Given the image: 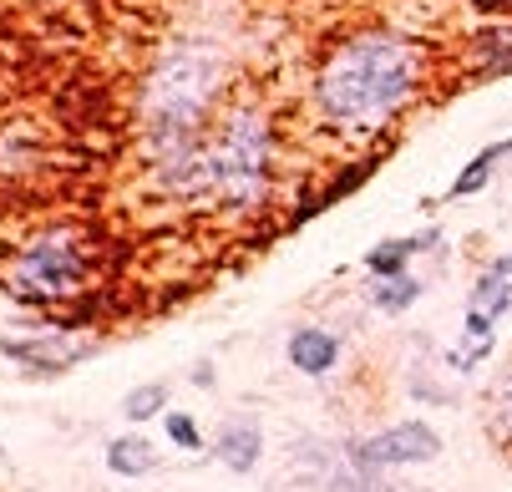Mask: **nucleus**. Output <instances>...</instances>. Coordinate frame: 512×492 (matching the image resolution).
Segmentation results:
<instances>
[{
    "label": "nucleus",
    "mask_w": 512,
    "mask_h": 492,
    "mask_svg": "<svg viewBox=\"0 0 512 492\" xmlns=\"http://www.w3.org/2000/svg\"><path fill=\"white\" fill-rule=\"evenodd\" d=\"M442 457V437H436L426 421H396V427L376 432L350 447V467L376 477L386 467H416V462H436Z\"/></svg>",
    "instance_id": "nucleus-4"
},
{
    "label": "nucleus",
    "mask_w": 512,
    "mask_h": 492,
    "mask_svg": "<svg viewBox=\"0 0 512 492\" xmlns=\"http://www.w3.org/2000/svg\"><path fill=\"white\" fill-rule=\"evenodd\" d=\"M467 310H477V315H487V320H502L507 310H512V279H502V274H482L477 279V290H472V305Z\"/></svg>",
    "instance_id": "nucleus-11"
},
{
    "label": "nucleus",
    "mask_w": 512,
    "mask_h": 492,
    "mask_svg": "<svg viewBox=\"0 0 512 492\" xmlns=\"http://www.w3.org/2000/svg\"><path fill=\"white\" fill-rule=\"evenodd\" d=\"M102 462H107L112 477H153L158 472V447L142 437V432H122V437L107 442Z\"/></svg>",
    "instance_id": "nucleus-7"
},
{
    "label": "nucleus",
    "mask_w": 512,
    "mask_h": 492,
    "mask_svg": "<svg viewBox=\"0 0 512 492\" xmlns=\"http://www.w3.org/2000/svg\"><path fill=\"white\" fill-rule=\"evenodd\" d=\"M492 437H497L502 447H512V371L502 376V386H497V396H492Z\"/></svg>",
    "instance_id": "nucleus-14"
},
{
    "label": "nucleus",
    "mask_w": 512,
    "mask_h": 492,
    "mask_svg": "<svg viewBox=\"0 0 512 492\" xmlns=\"http://www.w3.org/2000/svg\"><path fill=\"white\" fill-rule=\"evenodd\" d=\"M284 356H289V366H295L300 376H330L340 366V335L320 330V325H300L295 335H289Z\"/></svg>",
    "instance_id": "nucleus-6"
},
{
    "label": "nucleus",
    "mask_w": 512,
    "mask_h": 492,
    "mask_svg": "<svg viewBox=\"0 0 512 492\" xmlns=\"http://www.w3.org/2000/svg\"><path fill=\"white\" fill-rule=\"evenodd\" d=\"M163 432H168V442H173L178 452H203V427H198V416L168 411V416H163Z\"/></svg>",
    "instance_id": "nucleus-13"
},
{
    "label": "nucleus",
    "mask_w": 512,
    "mask_h": 492,
    "mask_svg": "<svg viewBox=\"0 0 512 492\" xmlns=\"http://www.w3.org/2000/svg\"><path fill=\"white\" fill-rule=\"evenodd\" d=\"M16 290L36 305H61V300H77L92 290V279H97V264L92 254L77 244V234L71 229H56V234H41L36 244L21 249L16 269Z\"/></svg>",
    "instance_id": "nucleus-3"
},
{
    "label": "nucleus",
    "mask_w": 512,
    "mask_h": 492,
    "mask_svg": "<svg viewBox=\"0 0 512 492\" xmlns=\"http://www.w3.org/2000/svg\"><path fill=\"white\" fill-rule=\"evenodd\" d=\"M487 269H492V274H502V279H512V254H502V259H492Z\"/></svg>",
    "instance_id": "nucleus-16"
},
{
    "label": "nucleus",
    "mask_w": 512,
    "mask_h": 492,
    "mask_svg": "<svg viewBox=\"0 0 512 492\" xmlns=\"http://www.w3.org/2000/svg\"><path fill=\"white\" fill-rule=\"evenodd\" d=\"M507 153H512V137H502V143L482 148V153H477V158H472V163L457 173V183L447 188V198H472V193H482V188H487V178H492V168H497Z\"/></svg>",
    "instance_id": "nucleus-9"
},
{
    "label": "nucleus",
    "mask_w": 512,
    "mask_h": 492,
    "mask_svg": "<svg viewBox=\"0 0 512 492\" xmlns=\"http://www.w3.org/2000/svg\"><path fill=\"white\" fill-rule=\"evenodd\" d=\"M274 188V127L249 97L229 102L208 132V198L229 214H254Z\"/></svg>",
    "instance_id": "nucleus-2"
},
{
    "label": "nucleus",
    "mask_w": 512,
    "mask_h": 492,
    "mask_svg": "<svg viewBox=\"0 0 512 492\" xmlns=\"http://www.w3.org/2000/svg\"><path fill=\"white\" fill-rule=\"evenodd\" d=\"M421 295V279L416 274H396V279H376V290H371V300H376V310H386V315H401L411 300Z\"/></svg>",
    "instance_id": "nucleus-12"
},
{
    "label": "nucleus",
    "mask_w": 512,
    "mask_h": 492,
    "mask_svg": "<svg viewBox=\"0 0 512 492\" xmlns=\"http://www.w3.org/2000/svg\"><path fill=\"white\" fill-rule=\"evenodd\" d=\"M431 244H436V234L386 239V244H376L371 254H365V269H371L376 279H396V274H406V259H411V254H421V249H431Z\"/></svg>",
    "instance_id": "nucleus-8"
},
{
    "label": "nucleus",
    "mask_w": 512,
    "mask_h": 492,
    "mask_svg": "<svg viewBox=\"0 0 512 492\" xmlns=\"http://www.w3.org/2000/svg\"><path fill=\"white\" fill-rule=\"evenodd\" d=\"M421 46L391 31H360L340 41L315 72V107L340 132L386 127L421 87Z\"/></svg>",
    "instance_id": "nucleus-1"
},
{
    "label": "nucleus",
    "mask_w": 512,
    "mask_h": 492,
    "mask_svg": "<svg viewBox=\"0 0 512 492\" xmlns=\"http://www.w3.org/2000/svg\"><path fill=\"white\" fill-rule=\"evenodd\" d=\"M168 401H173V386L168 381H142V386H132L127 391V401H122V416L132 421H158V416H168Z\"/></svg>",
    "instance_id": "nucleus-10"
},
{
    "label": "nucleus",
    "mask_w": 512,
    "mask_h": 492,
    "mask_svg": "<svg viewBox=\"0 0 512 492\" xmlns=\"http://www.w3.org/2000/svg\"><path fill=\"white\" fill-rule=\"evenodd\" d=\"M193 386H213V366H208V361L193 366Z\"/></svg>",
    "instance_id": "nucleus-15"
},
{
    "label": "nucleus",
    "mask_w": 512,
    "mask_h": 492,
    "mask_svg": "<svg viewBox=\"0 0 512 492\" xmlns=\"http://www.w3.org/2000/svg\"><path fill=\"white\" fill-rule=\"evenodd\" d=\"M213 457L224 462L229 472L249 477V472L259 467V457H264V432H259V421H254V416H229L224 427H218V437H213Z\"/></svg>",
    "instance_id": "nucleus-5"
}]
</instances>
